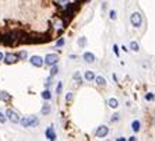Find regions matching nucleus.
<instances>
[{
	"label": "nucleus",
	"mask_w": 155,
	"mask_h": 141,
	"mask_svg": "<svg viewBox=\"0 0 155 141\" xmlns=\"http://www.w3.org/2000/svg\"><path fill=\"white\" fill-rule=\"evenodd\" d=\"M20 123H21L22 127H38L39 126V119L34 115H29L20 119Z\"/></svg>",
	"instance_id": "obj_1"
},
{
	"label": "nucleus",
	"mask_w": 155,
	"mask_h": 141,
	"mask_svg": "<svg viewBox=\"0 0 155 141\" xmlns=\"http://www.w3.org/2000/svg\"><path fill=\"white\" fill-rule=\"evenodd\" d=\"M6 119H8L11 122V123H14V124H17V123H20V115H18L15 110H13V109H7L6 110Z\"/></svg>",
	"instance_id": "obj_2"
},
{
	"label": "nucleus",
	"mask_w": 155,
	"mask_h": 141,
	"mask_svg": "<svg viewBox=\"0 0 155 141\" xmlns=\"http://www.w3.org/2000/svg\"><path fill=\"white\" fill-rule=\"evenodd\" d=\"M130 22H131L133 27L140 28V27L143 25V17H141L140 13H133V14L130 15Z\"/></svg>",
	"instance_id": "obj_3"
},
{
	"label": "nucleus",
	"mask_w": 155,
	"mask_h": 141,
	"mask_svg": "<svg viewBox=\"0 0 155 141\" xmlns=\"http://www.w3.org/2000/svg\"><path fill=\"white\" fill-rule=\"evenodd\" d=\"M3 62L6 64H14L18 62V54L17 53H6L3 57Z\"/></svg>",
	"instance_id": "obj_4"
},
{
	"label": "nucleus",
	"mask_w": 155,
	"mask_h": 141,
	"mask_svg": "<svg viewBox=\"0 0 155 141\" xmlns=\"http://www.w3.org/2000/svg\"><path fill=\"white\" fill-rule=\"evenodd\" d=\"M58 62H59V56L54 53H49L46 57H45V64L49 66V67L53 64H58Z\"/></svg>",
	"instance_id": "obj_5"
},
{
	"label": "nucleus",
	"mask_w": 155,
	"mask_h": 141,
	"mask_svg": "<svg viewBox=\"0 0 155 141\" xmlns=\"http://www.w3.org/2000/svg\"><path fill=\"white\" fill-rule=\"evenodd\" d=\"M108 133H109L108 126L102 124V126H99L97 129V131H95V136H97L98 138H104V137H106V136H108Z\"/></svg>",
	"instance_id": "obj_6"
},
{
	"label": "nucleus",
	"mask_w": 155,
	"mask_h": 141,
	"mask_svg": "<svg viewBox=\"0 0 155 141\" xmlns=\"http://www.w3.org/2000/svg\"><path fill=\"white\" fill-rule=\"evenodd\" d=\"M29 63L35 67H42L45 64V59L41 57V56H32V57H29Z\"/></svg>",
	"instance_id": "obj_7"
},
{
	"label": "nucleus",
	"mask_w": 155,
	"mask_h": 141,
	"mask_svg": "<svg viewBox=\"0 0 155 141\" xmlns=\"http://www.w3.org/2000/svg\"><path fill=\"white\" fill-rule=\"evenodd\" d=\"M83 59H84V62L88 63V64H92V63L95 62V54L94 53H91V52H85V53L83 54Z\"/></svg>",
	"instance_id": "obj_8"
},
{
	"label": "nucleus",
	"mask_w": 155,
	"mask_h": 141,
	"mask_svg": "<svg viewBox=\"0 0 155 141\" xmlns=\"http://www.w3.org/2000/svg\"><path fill=\"white\" fill-rule=\"evenodd\" d=\"M53 24H54V28L58 29V31H61V29L64 28V20L63 18H59V17H56L53 20Z\"/></svg>",
	"instance_id": "obj_9"
},
{
	"label": "nucleus",
	"mask_w": 155,
	"mask_h": 141,
	"mask_svg": "<svg viewBox=\"0 0 155 141\" xmlns=\"http://www.w3.org/2000/svg\"><path fill=\"white\" fill-rule=\"evenodd\" d=\"M45 136H46V138L48 140H56V133H54V130H53V127H48L46 129V131H45Z\"/></svg>",
	"instance_id": "obj_10"
},
{
	"label": "nucleus",
	"mask_w": 155,
	"mask_h": 141,
	"mask_svg": "<svg viewBox=\"0 0 155 141\" xmlns=\"http://www.w3.org/2000/svg\"><path fill=\"white\" fill-rule=\"evenodd\" d=\"M52 112V106L49 105V103H43L42 105V108H41V115H43V116H48L49 113Z\"/></svg>",
	"instance_id": "obj_11"
},
{
	"label": "nucleus",
	"mask_w": 155,
	"mask_h": 141,
	"mask_svg": "<svg viewBox=\"0 0 155 141\" xmlns=\"http://www.w3.org/2000/svg\"><path fill=\"white\" fill-rule=\"evenodd\" d=\"M84 80H85V81H94L95 80V73L91 71V70L85 71L84 73Z\"/></svg>",
	"instance_id": "obj_12"
},
{
	"label": "nucleus",
	"mask_w": 155,
	"mask_h": 141,
	"mask_svg": "<svg viewBox=\"0 0 155 141\" xmlns=\"http://www.w3.org/2000/svg\"><path fill=\"white\" fill-rule=\"evenodd\" d=\"M10 99H11V97H10V94H8V92H6V91H0V101H3V102H6V103H7Z\"/></svg>",
	"instance_id": "obj_13"
},
{
	"label": "nucleus",
	"mask_w": 155,
	"mask_h": 141,
	"mask_svg": "<svg viewBox=\"0 0 155 141\" xmlns=\"http://www.w3.org/2000/svg\"><path fill=\"white\" fill-rule=\"evenodd\" d=\"M41 97H42V99H45V101H49V99H52V92L49 90H45L43 92H41Z\"/></svg>",
	"instance_id": "obj_14"
},
{
	"label": "nucleus",
	"mask_w": 155,
	"mask_h": 141,
	"mask_svg": "<svg viewBox=\"0 0 155 141\" xmlns=\"http://www.w3.org/2000/svg\"><path fill=\"white\" fill-rule=\"evenodd\" d=\"M94 81H97V84L98 85H101V87H105V85H106V81H105V78L102 76H95Z\"/></svg>",
	"instance_id": "obj_15"
},
{
	"label": "nucleus",
	"mask_w": 155,
	"mask_h": 141,
	"mask_svg": "<svg viewBox=\"0 0 155 141\" xmlns=\"http://www.w3.org/2000/svg\"><path fill=\"white\" fill-rule=\"evenodd\" d=\"M140 126H141V123L138 122V120H134L133 123H131V129H133L134 133H138V131H140V129H141Z\"/></svg>",
	"instance_id": "obj_16"
},
{
	"label": "nucleus",
	"mask_w": 155,
	"mask_h": 141,
	"mask_svg": "<svg viewBox=\"0 0 155 141\" xmlns=\"http://www.w3.org/2000/svg\"><path fill=\"white\" fill-rule=\"evenodd\" d=\"M108 105L110 106V108H117V106H119V102H117V99H115V98H110V99H109L108 101Z\"/></svg>",
	"instance_id": "obj_17"
},
{
	"label": "nucleus",
	"mask_w": 155,
	"mask_h": 141,
	"mask_svg": "<svg viewBox=\"0 0 155 141\" xmlns=\"http://www.w3.org/2000/svg\"><path fill=\"white\" fill-rule=\"evenodd\" d=\"M130 51H133V52H138L140 51V46H138L137 42H130Z\"/></svg>",
	"instance_id": "obj_18"
},
{
	"label": "nucleus",
	"mask_w": 155,
	"mask_h": 141,
	"mask_svg": "<svg viewBox=\"0 0 155 141\" xmlns=\"http://www.w3.org/2000/svg\"><path fill=\"white\" fill-rule=\"evenodd\" d=\"M77 44H78V46L84 48L87 45V38H85V36H80L78 41H77Z\"/></svg>",
	"instance_id": "obj_19"
},
{
	"label": "nucleus",
	"mask_w": 155,
	"mask_h": 141,
	"mask_svg": "<svg viewBox=\"0 0 155 141\" xmlns=\"http://www.w3.org/2000/svg\"><path fill=\"white\" fill-rule=\"evenodd\" d=\"M73 78L76 80V83H77V84H81V83H83V78H81V74H80L78 71H76V73H74V74H73Z\"/></svg>",
	"instance_id": "obj_20"
},
{
	"label": "nucleus",
	"mask_w": 155,
	"mask_h": 141,
	"mask_svg": "<svg viewBox=\"0 0 155 141\" xmlns=\"http://www.w3.org/2000/svg\"><path fill=\"white\" fill-rule=\"evenodd\" d=\"M59 73V67L56 64H53V66H51V76L52 77H54L56 74Z\"/></svg>",
	"instance_id": "obj_21"
},
{
	"label": "nucleus",
	"mask_w": 155,
	"mask_h": 141,
	"mask_svg": "<svg viewBox=\"0 0 155 141\" xmlns=\"http://www.w3.org/2000/svg\"><path fill=\"white\" fill-rule=\"evenodd\" d=\"M119 120H120V115H119V113H113L110 122H112V123H116V122H119Z\"/></svg>",
	"instance_id": "obj_22"
},
{
	"label": "nucleus",
	"mask_w": 155,
	"mask_h": 141,
	"mask_svg": "<svg viewBox=\"0 0 155 141\" xmlns=\"http://www.w3.org/2000/svg\"><path fill=\"white\" fill-rule=\"evenodd\" d=\"M109 18H110V20H113V21H115L116 18H117V15H116V11H115V10H110V11H109Z\"/></svg>",
	"instance_id": "obj_23"
},
{
	"label": "nucleus",
	"mask_w": 155,
	"mask_h": 141,
	"mask_svg": "<svg viewBox=\"0 0 155 141\" xmlns=\"http://www.w3.org/2000/svg\"><path fill=\"white\" fill-rule=\"evenodd\" d=\"M64 44H66L64 38H60V39L56 42V46H58V48H61V46H64Z\"/></svg>",
	"instance_id": "obj_24"
},
{
	"label": "nucleus",
	"mask_w": 155,
	"mask_h": 141,
	"mask_svg": "<svg viewBox=\"0 0 155 141\" xmlns=\"http://www.w3.org/2000/svg\"><path fill=\"white\" fill-rule=\"evenodd\" d=\"M27 56H28V53L25 51H21L18 53V59H27Z\"/></svg>",
	"instance_id": "obj_25"
},
{
	"label": "nucleus",
	"mask_w": 155,
	"mask_h": 141,
	"mask_svg": "<svg viewBox=\"0 0 155 141\" xmlns=\"http://www.w3.org/2000/svg\"><path fill=\"white\" fill-rule=\"evenodd\" d=\"M145 99H147V101H154V99H155V95L151 94V92H148V94L145 95Z\"/></svg>",
	"instance_id": "obj_26"
},
{
	"label": "nucleus",
	"mask_w": 155,
	"mask_h": 141,
	"mask_svg": "<svg viewBox=\"0 0 155 141\" xmlns=\"http://www.w3.org/2000/svg\"><path fill=\"white\" fill-rule=\"evenodd\" d=\"M61 87H63V83H59L58 84V87H56V94H61Z\"/></svg>",
	"instance_id": "obj_27"
},
{
	"label": "nucleus",
	"mask_w": 155,
	"mask_h": 141,
	"mask_svg": "<svg viewBox=\"0 0 155 141\" xmlns=\"http://www.w3.org/2000/svg\"><path fill=\"white\" fill-rule=\"evenodd\" d=\"M71 99H73V92H69V94L66 95V102L69 103V102L71 101Z\"/></svg>",
	"instance_id": "obj_28"
},
{
	"label": "nucleus",
	"mask_w": 155,
	"mask_h": 141,
	"mask_svg": "<svg viewBox=\"0 0 155 141\" xmlns=\"http://www.w3.org/2000/svg\"><path fill=\"white\" fill-rule=\"evenodd\" d=\"M113 52H115V54L119 57V54H120V52H119V48H117V45H113Z\"/></svg>",
	"instance_id": "obj_29"
},
{
	"label": "nucleus",
	"mask_w": 155,
	"mask_h": 141,
	"mask_svg": "<svg viewBox=\"0 0 155 141\" xmlns=\"http://www.w3.org/2000/svg\"><path fill=\"white\" fill-rule=\"evenodd\" d=\"M4 122H6V115L0 112V123H4Z\"/></svg>",
	"instance_id": "obj_30"
},
{
	"label": "nucleus",
	"mask_w": 155,
	"mask_h": 141,
	"mask_svg": "<svg viewBox=\"0 0 155 141\" xmlns=\"http://www.w3.org/2000/svg\"><path fill=\"white\" fill-rule=\"evenodd\" d=\"M52 78H53V77H52V76H49V77H48V78H46V83H45V84H46V85H49V84L52 83Z\"/></svg>",
	"instance_id": "obj_31"
},
{
	"label": "nucleus",
	"mask_w": 155,
	"mask_h": 141,
	"mask_svg": "<svg viewBox=\"0 0 155 141\" xmlns=\"http://www.w3.org/2000/svg\"><path fill=\"white\" fill-rule=\"evenodd\" d=\"M70 59H73V60H76L77 56H76V54H70Z\"/></svg>",
	"instance_id": "obj_32"
},
{
	"label": "nucleus",
	"mask_w": 155,
	"mask_h": 141,
	"mask_svg": "<svg viewBox=\"0 0 155 141\" xmlns=\"http://www.w3.org/2000/svg\"><path fill=\"white\" fill-rule=\"evenodd\" d=\"M3 57H4V54L2 53V52H0V62H2V60H3Z\"/></svg>",
	"instance_id": "obj_33"
}]
</instances>
